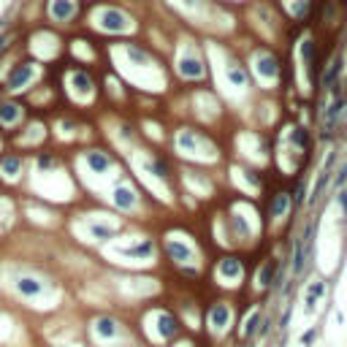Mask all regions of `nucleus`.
<instances>
[{"instance_id": "nucleus-1", "label": "nucleus", "mask_w": 347, "mask_h": 347, "mask_svg": "<svg viewBox=\"0 0 347 347\" xmlns=\"http://www.w3.org/2000/svg\"><path fill=\"white\" fill-rule=\"evenodd\" d=\"M344 98L339 95V87L333 90V101L328 106V111H325V125H323V138H328L331 136V130H333V125L339 122V117H342V111H344Z\"/></svg>"}, {"instance_id": "nucleus-2", "label": "nucleus", "mask_w": 347, "mask_h": 347, "mask_svg": "<svg viewBox=\"0 0 347 347\" xmlns=\"http://www.w3.org/2000/svg\"><path fill=\"white\" fill-rule=\"evenodd\" d=\"M92 331H95L101 339H117V336H122V325H119L114 317H109V315H101V317L92 320Z\"/></svg>"}, {"instance_id": "nucleus-3", "label": "nucleus", "mask_w": 347, "mask_h": 347, "mask_svg": "<svg viewBox=\"0 0 347 347\" xmlns=\"http://www.w3.org/2000/svg\"><path fill=\"white\" fill-rule=\"evenodd\" d=\"M228 323H231V306L225 304V301H217L209 309V325H212V331L223 333L225 328H228Z\"/></svg>"}, {"instance_id": "nucleus-4", "label": "nucleus", "mask_w": 347, "mask_h": 347, "mask_svg": "<svg viewBox=\"0 0 347 347\" xmlns=\"http://www.w3.org/2000/svg\"><path fill=\"white\" fill-rule=\"evenodd\" d=\"M30 79H33V65L30 63H22V65H14V68H11L9 79H6V84H9V90H22Z\"/></svg>"}, {"instance_id": "nucleus-5", "label": "nucleus", "mask_w": 347, "mask_h": 347, "mask_svg": "<svg viewBox=\"0 0 347 347\" xmlns=\"http://www.w3.org/2000/svg\"><path fill=\"white\" fill-rule=\"evenodd\" d=\"M244 269H242V260L236 258H223L217 266V277L220 279H242Z\"/></svg>"}, {"instance_id": "nucleus-6", "label": "nucleus", "mask_w": 347, "mask_h": 347, "mask_svg": "<svg viewBox=\"0 0 347 347\" xmlns=\"http://www.w3.org/2000/svg\"><path fill=\"white\" fill-rule=\"evenodd\" d=\"M114 204H117V209H122V212H128L136 206V190L130 188V185H117L114 188Z\"/></svg>"}, {"instance_id": "nucleus-7", "label": "nucleus", "mask_w": 347, "mask_h": 347, "mask_svg": "<svg viewBox=\"0 0 347 347\" xmlns=\"http://www.w3.org/2000/svg\"><path fill=\"white\" fill-rule=\"evenodd\" d=\"M17 293H19V296H25V298H36V296H41V293H44V285L38 282L36 277H19L17 279Z\"/></svg>"}, {"instance_id": "nucleus-8", "label": "nucleus", "mask_w": 347, "mask_h": 347, "mask_svg": "<svg viewBox=\"0 0 347 347\" xmlns=\"http://www.w3.org/2000/svg\"><path fill=\"white\" fill-rule=\"evenodd\" d=\"M49 14L55 17L57 22H65V19H71L76 14V3H73V0H52Z\"/></svg>"}, {"instance_id": "nucleus-9", "label": "nucleus", "mask_w": 347, "mask_h": 347, "mask_svg": "<svg viewBox=\"0 0 347 347\" xmlns=\"http://www.w3.org/2000/svg\"><path fill=\"white\" fill-rule=\"evenodd\" d=\"M157 331L163 339H171L173 333H179V320L171 315V312H160L157 315Z\"/></svg>"}, {"instance_id": "nucleus-10", "label": "nucleus", "mask_w": 347, "mask_h": 347, "mask_svg": "<svg viewBox=\"0 0 347 347\" xmlns=\"http://www.w3.org/2000/svg\"><path fill=\"white\" fill-rule=\"evenodd\" d=\"M125 258H152L155 255V242L152 239H144V242L133 244V247H125V250H119Z\"/></svg>"}, {"instance_id": "nucleus-11", "label": "nucleus", "mask_w": 347, "mask_h": 347, "mask_svg": "<svg viewBox=\"0 0 347 347\" xmlns=\"http://www.w3.org/2000/svg\"><path fill=\"white\" fill-rule=\"evenodd\" d=\"M331 168H333V157H328V163L323 165V171H320V177H317L315 188H312V196H309V201H312V204L320 201V196H323L325 185H328V179H331Z\"/></svg>"}, {"instance_id": "nucleus-12", "label": "nucleus", "mask_w": 347, "mask_h": 347, "mask_svg": "<svg viewBox=\"0 0 347 347\" xmlns=\"http://www.w3.org/2000/svg\"><path fill=\"white\" fill-rule=\"evenodd\" d=\"M87 165L95 173H106L111 168V157L106 152H87Z\"/></svg>"}, {"instance_id": "nucleus-13", "label": "nucleus", "mask_w": 347, "mask_h": 347, "mask_svg": "<svg viewBox=\"0 0 347 347\" xmlns=\"http://www.w3.org/2000/svg\"><path fill=\"white\" fill-rule=\"evenodd\" d=\"M339 73H342V57H333L331 63H328V71H325V76H323V87H325V90H336Z\"/></svg>"}, {"instance_id": "nucleus-14", "label": "nucleus", "mask_w": 347, "mask_h": 347, "mask_svg": "<svg viewBox=\"0 0 347 347\" xmlns=\"http://www.w3.org/2000/svg\"><path fill=\"white\" fill-rule=\"evenodd\" d=\"M325 296V285L320 282V279H315V282L306 288V296H304V304H306V312H312L315 309V304L320 301V298Z\"/></svg>"}, {"instance_id": "nucleus-15", "label": "nucleus", "mask_w": 347, "mask_h": 347, "mask_svg": "<svg viewBox=\"0 0 347 347\" xmlns=\"http://www.w3.org/2000/svg\"><path fill=\"white\" fill-rule=\"evenodd\" d=\"M22 117V106L19 103H0V122L3 125H14Z\"/></svg>"}, {"instance_id": "nucleus-16", "label": "nucleus", "mask_w": 347, "mask_h": 347, "mask_svg": "<svg viewBox=\"0 0 347 347\" xmlns=\"http://www.w3.org/2000/svg\"><path fill=\"white\" fill-rule=\"evenodd\" d=\"M179 71H182V76H188V79H201L204 76V65H201V60H196V57H185L182 65H179Z\"/></svg>"}, {"instance_id": "nucleus-17", "label": "nucleus", "mask_w": 347, "mask_h": 347, "mask_svg": "<svg viewBox=\"0 0 347 347\" xmlns=\"http://www.w3.org/2000/svg\"><path fill=\"white\" fill-rule=\"evenodd\" d=\"M165 250H168V255L177 260V263H190V260H193V252L185 244H179V242H168V244H165Z\"/></svg>"}, {"instance_id": "nucleus-18", "label": "nucleus", "mask_w": 347, "mask_h": 347, "mask_svg": "<svg viewBox=\"0 0 347 347\" xmlns=\"http://www.w3.org/2000/svg\"><path fill=\"white\" fill-rule=\"evenodd\" d=\"M274 277H277V260H266L260 274H258V285L260 288H269V285L274 282Z\"/></svg>"}, {"instance_id": "nucleus-19", "label": "nucleus", "mask_w": 347, "mask_h": 347, "mask_svg": "<svg viewBox=\"0 0 347 347\" xmlns=\"http://www.w3.org/2000/svg\"><path fill=\"white\" fill-rule=\"evenodd\" d=\"M288 209H293V206H290V196H288V193H277L274 201H271V217H282Z\"/></svg>"}, {"instance_id": "nucleus-20", "label": "nucleus", "mask_w": 347, "mask_h": 347, "mask_svg": "<svg viewBox=\"0 0 347 347\" xmlns=\"http://www.w3.org/2000/svg\"><path fill=\"white\" fill-rule=\"evenodd\" d=\"M19 168H22V160H19L17 155H9V157H3V163H0V173H3L6 179H11V177H17Z\"/></svg>"}, {"instance_id": "nucleus-21", "label": "nucleus", "mask_w": 347, "mask_h": 347, "mask_svg": "<svg viewBox=\"0 0 347 347\" xmlns=\"http://www.w3.org/2000/svg\"><path fill=\"white\" fill-rule=\"evenodd\" d=\"M260 320H263V312H260V309H252V315L244 320V328H242V336H244V339H247V336H252V333L258 331Z\"/></svg>"}, {"instance_id": "nucleus-22", "label": "nucleus", "mask_w": 347, "mask_h": 347, "mask_svg": "<svg viewBox=\"0 0 347 347\" xmlns=\"http://www.w3.org/2000/svg\"><path fill=\"white\" fill-rule=\"evenodd\" d=\"M258 71L263 73V76H277L279 73V65H277V60L271 57V55H263L258 60Z\"/></svg>"}, {"instance_id": "nucleus-23", "label": "nucleus", "mask_w": 347, "mask_h": 347, "mask_svg": "<svg viewBox=\"0 0 347 347\" xmlns=\"http://www.w3.org/2000/svg\"><path fill=\"white\" fill-rule=\"evenodd\" d=\"M103 28L106 30H119L122 28V17H119L117 11H106L103 14Z\"/></svg>"}, {"instance_id": "nucleus-24", "label": "nucleus", "mask_w": 347, "mask_h": 347, "mask_svg": "<svg viewBox=\"0 0 347 347\" xmlns=\"http://www.w3.org/2000/svg\"><path fill=\"white\" fill-rule=\"evenodd\" d=\"M179 146L188 149V152H193V149H196V133H193V130H182V133H179Z\"/></svg>"}, {"instance_id": "nucleus-25", "label": "nucleus", "mask_w": 347, "mask_h": 347, "mask_svg": "<svg viewBox=\"0 0 347 347\" xmlns=\"http://www.w3.org/2000/svg\"><path fill=\"white\" fill-rule=\"evenodd\" d=\"M90 233H92L95 239H101V242H103V239H111V236H114L117 228H106V225H92Z\"/></svg>"}, {"instance_id": "nucleus-26", "label": "nucleus", "mask_w": 347, "mask_h": 347, "mask_svg": "<svg viewBox=\"0 0 347 347\" xmlns=\"http://www.w3.org/2000/svg\"><path fill=\"white\" fill-rule=\"evenodd\" d=\"M228 79L233 84H239V87H244L247 84V76H244V71H239L236 65H228Z\"/></svg>"}, {"instance_id": "nucleus-27", "label": "nucleus", "mask_w": 347, "mask_h": 347, "mask_svg": "<svg viewBox=\"0 0 347 347\" xmlns=\"http://www.w3.org/2000/svg\"><path fill=\"white\" fill-rule=\"evenodd\" d=\"M149 171L155 173V177H168V165H165L163 160H149Z\"/></svg>"}, {"instance_id": "nucleus-28", "label": "nucleus", "mask_w": 347, "mask_h": 347, "mask_svg": "<svg viewBox=\"0 0 347 347\" xmlns=\"http://www.w3.org/2000/svg\"><path fill=\"white\" fill-rule=\"evenodd\" d=\"M304 198H306V182H301V185H298V190H296V198H293V201H290V206H293V209H298V206L304 204Z\"/></svg>"}, {"instance_id": "nucleus-29", "label": "nucleus", "mask_w": 347, "mask_h": 347, "mask_svg": "<svg viewBox=\"0 0 347 347\" xmlns=\"http://www.w3.org/2000/svg\"><path fill=\"white\" fill-rule=\"evenodd\" d=\"M293 141H296L298 146H306V141H309V136L304 133V128H296V133H293Z\"/></svg>"}, {"instance_id": "nucleus-30", "label": "nucleus", "mask_w": 347, "mask_h": 347, "mask_svg": "<svg viewBox=\"0 0 347 347\" xmlns=\"http://www.w3.org/2000/svg\"><path fill=\"white\" fill-rule=\"evenodd\" d=\"M11 44H14V36H11V33H6V36L3 38H0V57H3V52L6 49H9V46Z\"/></svg>"}, {"instance_id": "nucleus-31", "label": "nucleus", "mask_w": 347, "mask_h": 347, "mask_svg": "<svg viewBox=\"0 0 347 347\" xmlns=\"http://www.w3.org/2000/svg\"><path fill=\"white\" fill-rule=\"evenodd\" d=\"M301 55H304L306 63L312 60V55H315V46H312V41H304V46H301Z\"/></svg>"}, {"instance_id": "nucleus-32", "label": "nucleus", "mask_w": 347, "mask_h": 347, "mask_svg": "<svg viewBox=\"0 0 347 347\" xmlns=\"http://www.w3.org/2000/svg\"><path fill=\"white\" fill-rule=\"evenodd\" d=\"M38 165H41V168H49V165H57V160L52 155H41L38 157Z\"/></svg>"}, {"instance_id": "nucleus-33", "label": "nucleus", "mask_w": 347, "mask_h": 347, "mask_svg": "<svg viewBox=\"0 0 347 347\" xmlns=\"http://www.w3.org/2000/svg\"><path fill=\"white\" fill-rule=\"evenodd\" d=\"M347 185V163L342 165V171H339V177H336V188H344Z\"/></svg>"}, {"instance_id": "nucleus-34", "label": "nucleus", "mask_w": 347, "mask_h": 347, "mask_svg": "<svg viewBox=\"0 0 347 347\" xmlns=\"http://www.w3.org/2000/svg\"><path fill=\"white\" fill-rule=\"evenodd\" d=\"M315 339H317V331H315V328H309V331H306L304 336H301V342H304V344H312Z\"/></svg>"}, {"instance_id": "nucleus-35", "label": "nucleus", "mask_w": 347, "mask_h": 347, "mask_svg": "<svg viewBox=\"0 0 347 347\" xmlns=\"http://www.w3.org/2000/svg\"><path fill=\"white\" fill-rule=\"evenodd\" d=\"M130 57L136 60V63H141V60H144V52H138L136 46H130Z\"/></svg>"}, {"instance_id": "nucleus-36", "label": "nucleus", "mask_w": 347, "mask_h": 347, "mask_svg": "<svg viewBox=\"0 0 347 347\" xmlns=\"http://www.w3.org/2000/svg\"><path fill=\"white\" fill-rule=\"evenodd\" d=\"M339 204H342V209L347 212V190H342V193H339Z\"/></svg>"}, {"instance_id": "nucleus-37", "label": "nucleus", "mask_w": 347, "mask_h": 347, "mask_svg": "<svg viewBox=\"0 0 347 347\" xmlns=\"http://www.w3.org/2000/svg\"><path fill=\"white\" fill-rule=\"evenodd\" d=\"M185 347H193V344H185Z\"/></svg>"}]
</instances>
